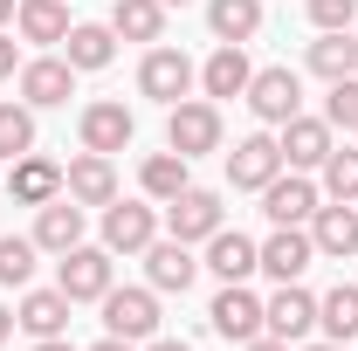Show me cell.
<instances>
[{
	"label": "cell",
	"mask_w": 358,
	"mask_h": 351,
	"mask_svg": "<svg viewBox=\"0 0 358 351\" xmlns=\"http://www.w3.org/2000/svg\"><path fill=\"white\" fill-rule=\"evenodd\" d=\"M55 289H62L69 303H103V289H110V248L76 241V248L62 255V268H55Z\"/></svg>",
	"instance_id": "cell-1"
},
{
	"label": "cell",
	"mask_w": 358,
	"mask_h": 351,
	"mask_svg": "<svg viewBox=\"0 0 358 351\" xmlns=\"http://www.w3.org/2000/svg\"><path fill=\"white\" fill-rule=\"evenodd\" d=\"M152 241H159V214L145 200H110L103 207V248L110 255H145Z\"/></svg>",
	"instance_id": "cell-2"
},
{
	"label": "cell",
	"mask_w": 358,
	"mask_h": 351,
	"mask_svg": "<svg viewBox=\"0 0 358 351\" xmlns=\"http://www.w3.org/2000/svg\"><path fill=\"white\" fill-rule=\"evenodd\" d=\"M166 145H173L179 159L221 152V110H214V103H173V117H166Z\"/></svg>",
	"instance_id": "cell-3"
},
{
	"label": "cell",
	"mask_w": 358,
	"mask_h": 351,
	"mask_svg": "<svg viewBox=\"0 0 358 351\" xmlns=\"http://www.w3.org/2000/svg\"><path fill=\"white\" fill-rule=\"evenodd\" d=\"M248 110H255L262 124H289V117L303 110V76H296V69H255Z\"/></svg>",
	"instance_id": "cell-4"
},
{
	"label": "cell",
	"mask_w": 358,
	"mask_h": 351,
	"mask_svg": "<svg viewBox=\"0 0 358 351\" xmlns=\"http://www.w3.org/2000/svg\"><path fill=\"white\" fill-rule=\"evenodd\" d=\"M103 331L110 338H152L159 331V289H103Z\"/></svg>",
	"instance_id": "cell-5"
},
{
	"label": "cell",
	"mask_w": 358,
	"mask_h": 351,
	"mask_svg": "<svg viewBox=\"0 0 358 351\" xmlns=\"http://www.w3.org/2000/svg\"><path fill=\"white\" fill-rule=\"evenodd\" d=\"M166 227H173V241H207V234H221V193H207V186H186L179 200H166Z\"/></svg>",
	"instance_id": "cell-6"
},
{
	"label": "cell",
	"mask_w": 358,
	"mask_h": 351,
	"mask_svg": "<svg viewBox=\"0 0 358 351\" xmlns=\"http://www.w3.org/2000/svg\"><path fill=\"white\" fill-rule=\"evenodd\" d=\"M200 83V69L179 55V48H152L145 62H138V89L145 96H159V103H186V89Z\"/></svg>",
	"instance_id": "cell-7"
},
{
	"label": "cell",
	"mask_w": 358,
	"mask_h": 351,
	"mask_svg": "<svg viewBox=\"0 0 358 351\" xmlns=\"http://www.w3.org/2000/svg\"><path fill=\"white\" fill-rule=\"evenodd\" d=\"M275 173H282V145H275L268 131H248L234 152H227V179H234L241 193H262Z\"/></svg>",
	"instance_id": "cell-8"
},
{
	"label": "cell",
	"mask_w": 358,
	"mask_h": 351,
	"mask_svg": "<svg viewBox=\"0 0 358 351\" xmlns=\"http://www.w3.org/2000/svg\"><path fill=\"white\" fill-rule=\"evenodd\" d=\"M262 324L275 331V338H289V345H303V338L317 331V296L303 289V282H282V289H275V296L262 303Z\"/></svg>",
	"instance_id": "cell-9"
},
{
	"label": "cell",
	"mask_w": 358,
	"mask_h": 351,
	"mask_svg": "<svg viewBox=\"0 0 358 351\" xmlns=\"http://www.w3.org/2000/svg\"><path fill=\"white\" fill-rule=\"evenodd\" d=\"M275 145H282V166H289V173H310V166H324V159L338 152V145H331V124H324V117H303V110L282 124Z\"/></svg>",
	"instance_id": "cell-10"
},
{
	"label": "cell",
	"mask_w": 358,
	"mask_h": 351,
	"mask_svg": "<svg viewBox=\"0 0 358 351\" xmlns=\"http://www.w3.org/2000/svg\"><path fill=\"white\" fill-rule=\"evenodd\" d=\"M76 96V69L62 55H42V62H21V103L28 110H48V103H69Z\"/></svg>",
	"instance_id": "cell-11"
},
{
	"label": "cell",
	"mask_w": 358,
	"mask_h": 351,
	"mask_svg": "<svg viewBox=\"0 0 358 351\" xmlns=\"http://www.w3.org/2000/svg\"><path fill=\"white\" fill-rule=\"evenodd\" d=\"M62 193H69L76 207H110V200H117V173H110V159H103V152L69 159V166H62Z\"/></svg>",
	"instance_id": "cell-12"
},
{
	"label": "cell",
	"mask_w": 358,
	"mask_h": 351,
	"mask_svg": "<svg viewBox=\"0 0 358 351\" xmlns=\"http://www.w3.org/2000/svg\"><path fill=\"white\" fill-rule=\"evenodd\" d=\"M262 214L275 220V227H303V220L317 214V186L303 173H275L262 186Z\"/></svg>",
	"instance_id": "cell-13"
},
{
	"label": "cell",
	"mask_w": 358,
	"mask_h": 351,
	"mask_svg": "<svg viewBox=\"0 0 358 351\" xmlns=\"http://www.w3.org/2000/svg\"><path fill=\"white\" fill-rule=\"evenodd\" d=\"M207 317H214V331H221V338H234V345H248V338H262V331H268V324H262V296H248L241 282H227L221 296H214V310H207Z\"/></svg>",
	"instance_id": "cell-14"
},
{
	"label": "cell",
	"mask_w": 358,
	"mask_h": 351,
	"mask_svg": "<svg viewBox=\"0 0 358 351\" xmlns=\"http://www.w3.org/2000/svg\"><path fill=\"white\" fill-rule=\"evenodd\" d=\"M317 262V241H310V227H275L262 241V268L275 275V282H296L303 268Z\"/></svg>",
	"instance_id": "cell-15"
},
{
	"label": "cell",
	"mask_w": 358,
	"mask_h": 351,
	"mask_svg": "<svg viewBox=\"0 0 358 351\" xmlns=\"http://www.w3.org/2000/svg\"><path fill=\"white\" fill-rule=\"evenodd\" d=\"M7 193H14L21 207H48V200L62 193V166L42 159V152H21V159H14V173H7Z\"/></svg>",
	"instance_id": "cell-16"
},
{
	"label": "cell",
	"mask_w": 358,
	"mask_h": 351,
	"mask_svg": "<svg viewBox=\"0 0 358 351\" xmlns=\"http://www.w3.org/2000/svg\"><path fill=\"white\" fill-rule=\"evenodd\" d=\"M310 241H317V255H331V262L358 255V214H352V200L317 207V214H310Z\"/></svg>",
	"instance_id": "cell-17"
},
{
	"label": "cell",
	"mask_w": 358,
	"mask_h": 351,
	"mask_svg": "<svg viewBox=\"0 0 358 351\" xmlns=\"http://www.w3.org/2000/svg\"><path fill=\"white\" fill-rule=\"evenodd\" d=\"M131 131H138V117L124 110V103H90L83 110V152H124L131 145Z\"/></svg>",
	"instance_id": "cell-18"
},
{
	"label": "cell",
	"mask_w": 358,
	"mask_h": 351,
	"mask_svg": "<svg viewBox=\"0 0 358 351\" xmlns=\"http://www.w3.org/2000/svg\"><path fill=\"white\" fill-rule=\"evenodd\" d=\"M248 83H255V62L241 55V42H221L207 55V69H200V89L207 96H248Z\"/></svg>",
	"instance_id": "cell-19"
},
{
	"label": "cell",
	"mask_w": 358,
	"mask_h": 351,
	"mask_svg": "<svg viewBox=\"0 0 358 351\" xmlns=\"http://www.w3.org/2000/svg\"><path fill=\"white\" fill-rule=\"evenodd\" d=\"M145 275H152V289H193V275H200V262H193V248L186 241H152L145 248Z\"/></svg>",
	"instance_id": "cell-20"
},
{
	"label": "cell",
	"mask_w": 358,
	"mask_h": 351,
	"mask_svg": "<svg viewBox=\"0 0 358 351\" xmlns=\"http://www.w3.org/2000/svg\"><path fill=\"white\" fill-rule=\"evenodd\" d=\"M207 268H214V275H221V282H248V275H255V268H262V248H255V241H248V234H207Z\"/></svg>",
	"instance_id": "cell-21"
},
{
	"label": "cell",
	"mask_w": 358,
	"mask_h": 351,
	"mask_svg": "<svg viewBox=\"0 0 358 351\" xmlns=\"http://www.w3.org/2000/svg\"><path fill=\"white\" fill-rule=\"evenodd\" d=\"M35 241H42L48 255H69V248L83 241V207H76L69 193H55L42 207V220H35Z\"/></svg>",
	"instance_id": "cell-22"
},
{
	"label": "cell",
	"mask_w": 358,
	"mask_h": 351,
	"mask_svg": "<svg viewBox=\"0 0 358 351\" xmlns=\"http://www.w3.org/2000/svg\"><path fill=\"white\" fill-rule=\"evenodd\" d=\"M110 35L117 42H159L166 35V0H110Z\"/></svg>",
	"instance_id": "cell-23"
},
{
	"label": "cell",
	"mask_w": 358,
	"mask_h": 351,
	"mask_svg": "<svg viewBox=\"0 0 358 351\" xmlns=\"http://www.w3.org/2000/svg\"><path fill=\"white\" fill-rule=\"evenodd\" d=\"M14 324H21L28 338H62V324H69V296H62V289H28L21 310H14Z\"/></svg>",
	"instance_id": "cell-24"
},
{
	"label": "cell",
	"mask_w": 358,
	"mask_h": 351,
	"mask_svg": "<svg viewBox=\"0 0 358 351\" xmlns=\"http://www.w3.org/2000/svg\"><path fill=\"white\" fill-rule=\"evenodd\" d=\"M14 28H21V42H62L76 21H69L62 0H21L14 7Z\"/></svg>",
	"instance_id": "cell-25"
},
{
	"label": "cell",
	"mask_w": 358,
	"mask_h": 351,
	"mask_svg": "<svg viewBox=\"0 0 358 351\" xmlns=\"http://www.w3.org/2000/svg\"><path fill=\"white\" fill-rule=\"evenodd\" d=\"M310 69L324 76V83H345V76H358V35H352V28H331L324 42H310Z\"/></svg>",
	"instance_id": "cell-26"
},
{
	"label": "cell",
	"mask_w": 358,
	"mask_h": 351,
	"mask_svg": "<svg viewBox=\"0 0 358 351\" xmlns=\"http://www.w3.org/2000/svg\"><path fill=\"white\" fill-rule=\"evenodd\" d=\"M62 48H69V55H62L69 69H103V62L117 55V35H110V28H96V21H76V28L62 35Z\"/></svg>",
	"instance_id": "cell-27"
},
{
	"label": "cell",
	"mask_w": 358,
	"mask_h": 351,
	"mask_svg": "<svg viewBox=\"0 0 358 351\" xmlns=\"http://www.w3.org/2000/svg\"><path fill=\"white\" fill-rule=\"evenodd\" d=\"M193 159H179V152H152L145 159V173H138V186H145V200H179L186 186H193V173H186Z\"/></svg>",
	"instance_id": "cell-28"
},
{
	"label": "cell",
	"mask_w": 358,
	"mask_h": 351,
	"mask_svg": "<svg viewBox=\"0 0 358 351\" xmlns=\"http://www.w3.org/2000/svg\"><path fill=\"white\" fill-rule=\"evenodd\" d=\"M317 324L331 331V345H352L358 338V282H338L331 296H317Z\"/></svg>",
	"instance_id": "cell-29"
},
{
	"label": "cell",
	"mask_w": 358,
	"mask_h": 351,
	"mask_svg": "<svg viewBox=\"0 0 358 351\" xmlns=\"http://www.w3.org/2000/svg\"><path fill=\"white\" fill-rule=\"evenodd\" d=\"M207 28L221 42H248L262 28V0H207Z\"/></svg>",
	"instance_id": "cell-30"
},
{
	"label": "cell",
	"mask_w": 358,
	"mask_h": 351,
	"mask_svg": "<svg viewBox=\"0 0 358 351\" xmlns=\"http://www.w3.org/2000/svg\"><path fill=\"white\" fill-rule=\"evenodd\" d=\"M35 255H42V241H35V234H0V282H7V289H21V282L35 275Z\"/></svg>",
	"instance_id": "cell-31"
},
{
	"label": "cell",
	"mask_w": 358,
	"mask_h": 351,
	"mask_svg": "<svg viewBox=\"0 0 358 351\" xmlns=\"http://www.w3.org/2000/svg\"><path fill=\"white\" fill-rule=\"evenodd\" d=\"M35 152V110L28 103H0V159Z\"/></svg>",
	"instance_id": "cell-32"
},
{
	"label": "cell",
	"mask_w": 358,
	"mask_h": 351,
	"mask_svg": "<svg viewBox=\"0 0 358 351\" xmlns=\"http://www.w3.org/2000/svg\"><path fill=\"white\" fill-rule=\"evenodd\" d=\"M324 193L331 200H358V152H331L324 159Z\"/></svg>",
	"instance_id": "cell-33"
},
{
	"label": "cell",
	"mask_w": 358,
	"mask_h": 351,
	"mask_svg": "<svg viewBox=\"0 0 358 351\" xmlns=\"http://www.w3.org/2000/svg\"><path fill=\"white\" fill-rule=\"evenodd\" d=\"M324 124H345V131H358V76L331 83V96H324Z\"/></svg>",
	"instance_id": "cell-34"
},
{
	"label": "cell",
	"mask_w": 358,
	"mask_h": 351,
	"mask_svg": "<svg viewBox=\"0 0 358 351\" xmlns=\"http://www.w3.org/2000/svg\"><path fill=\"white\" fill-rule=\"evenodd\" d=\"M310 21L331 35V28H352L358 21V0H310Z\"/></svg>",
	"instance_id": "cell-35"
},
{
	"label": "cell",
	"mask_w": 358,
	"mask_h": 351,
	"mask_svg": "<svg viewBox=\"0 0 358 351\" xmlns=\"http://www.w3.org/2000/svg\"><path fill=\"white\" fill-rule=\"evenodd\" d=\"M14 69H21V48H14V35H0V83H7Z\"/></svg>",
	"instance_id": "cell-36"
},
{
	"label": "cell",
	"mask_w": 358,
	"mask_h": 351,
	"mask_svg": "<svg viewBox=\"0 0 358 351\" xmlns=\"http://www.w3.org/2000/svg\"><path fill=\"white\" fill-rule=\"evenodd\" d=\"M241 351H289V338H275V331H262V338H248Z\"/></svg>",
	"instance_id": "cell-37"
},
{
	"label": "cell",
	"mask_w": 358,
	"mask_h": 351,
	"mask_svg": "<svg viewBox=\"0 0 358 351\" xmlns=\"http://www.w3.org/2000/svg\"><path fill=\"white\" fill-rule=\"evenodd\" d=\"M90 351H138L131 338H103V345H90Z\"/></svg>",
	"instance_id": "cell-38"
},
{
	"label": "cell",
	"mask_w": 358,
	"mask_h": 351,
	"mask_svg": "<svg viewBox=\"0 0 358 351\" xmlns=\"http://www.w3.org/2000/svg\"><path fill=\"white\" fill-rule=\"evenodd\" d=\"M35 351H76L69 338H35Z\"/></svg>",
	"instance_id": "cell-39"
},
{
	"label": "cell",
	"mask_w": 358,
	"mask_h": 351,
	"mask_svg": "<svg viewBox=\"0 0 358 351\" xmlns=\"http://www.w3.org/2000/svg\"><path fill=\"white\" fill-rule=\"evenodd\" d=\"M152 351H193V345H179V338H159V345H152Z\"/></svg>",
	"instance_id": "cell-40"
},
{
	"label": "cell",
	"mask_w": 358,
	"mask_h": 351,
	"mask_svg": "<svg viewBox=\"0 0 358 351\" xmlns=\"http://www.w3.org/2000/svg\"><path fill=\"white\" fill-rule=\"evenodd\" d=\"M14 7H21V0H0V28H7V21H14Z\"/></svg>",
	"instance_id": "cell-41"
},
{
	"label": "cell",
	"mask_w": 358,
	"mask_h": 351,
	"mask_svg": "<svg viewBox=\"0 0 358 351\" xmlns=\"http://www.w3.org/2000/svg\"><path fill=\"white\" fill-rule=\"evenodd\" d=\"M7 331H14V317H7V310H0V345H7Z\"/></svg>",
	"instance_id": "cell-42"
},
{
	"label": "cell",
	"mask_w": 358,
	"mask_h": 351,
	"mask_svg": "<svg viewBox=\"0 0 358 351\" xmlns=\"http://www.w3.org/2000/svg\"><path fill=\"white\" fill-rule=\"evenodd\" d=\"M303 351H345V345H303Z\"/></svg>",
	"instance_id": "cell-43"
},
{
	"label": "cell",
	"mask_w": 358,
	"mask_h": 351,
	"mask_svg": "<svg viewBox=\"0 0 358 351\" xmlns=\"http://www.w3.org/2000/svg\"><path fill=\"white\" fill-rule=\"evenodd\" d=\"M166 7H186V0H166Z\"/></svg>",
	"instance_id": "cell-44"
}]
</instances>
